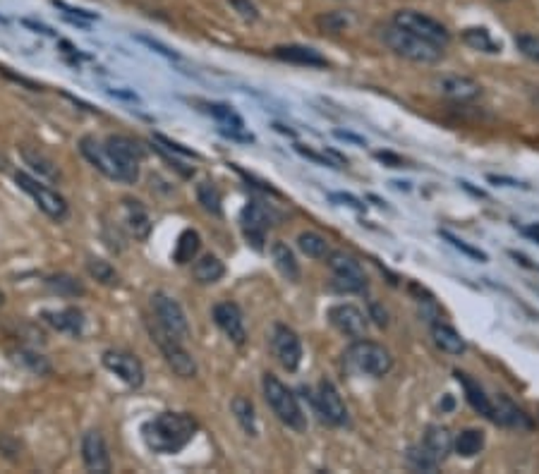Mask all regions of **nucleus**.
I'll list each match as a JSON object with an SVG mask.
<instances>
[{
	"label": "nucleus",
	"mask_w": 539,
	"mask_h": 474,
	"mask_svg": "<svg viewBox=\"0 0 539 474\" xmlns=\"http://www.w3.org/2000/svg\"><path fill=\"white\" fill-rule=\"evenodd\" d=\"M87 271H90L91 279H96L103 285H118V271L113 266L103 259H90L87 261Z\"/></svg>",
	"instance_id": "a19ab883"
},
{
	"label": "nucleus",
	"mask_w": 539,
	"mask_h": 474,
	"mask_svg": "<svg viewBox=\"0 0 539 474\" xmlns=\"http://www.w3.org/2000/svg\"><path fill=\"white\" fill-rule=\"evenodd\" d=\"M537 103H539V96H537Z\"/></svg>",
	"instance_id": "603ef678"
},
{
	"label": "nucleus",
	"mask_w": 539,
	"mask_h": 474,
	"mask_svg": "<svg viewBox=\"0 0 539 474\" xmlns=\"http://www.w3.org/2000/svg\"><path fill=\"white\" fill-rule=\"evenodd\" d=\"M484 448V431L482 429H465L453 438V450L463 458L480 456Z\"/></svg>",
	"instance_id": "c756f323"
},
{
	"label": "nucleus",
	"mask_w": 539,
	"mask_h": 474,
	"mask_svg": "<svg viewBox=\"0 0 539 474\" xmlns=\"http://www.w3.org/2000/svg\"><path fill=\"white\" fill-rule=\"evenodd\" d=\"M525 235H530V237H534V240L539 242V226H530V228H525Z\"/></svg>",
	"instance_id": "8fccbe9b"
},
{
	"label": "nucleus",
	"mask_w": 539,
	"mask_h": 474,
	"mask_svg": "<svg viewBox=\"0 0 539 474\" xmlns=\"http://www.w3.org/2000/svg\"><path fill=\"white\" fill-rule=\"evenodd\" d=\"M206 113L214 115L216 122L223 127L221 132H242L245 130V121H242L238 111L226 103H206Z\"/></svg>",
	"instance_id": "c85d7f7f"
},
{
	"label": "nucleus",
	"mask_w": 539,
	"mask_h": 474,
	"mask_svg": "<svg viewBox=\"0 0 539 474\" xmlns=\"http://www.w3.org/2000/svg\"><path fill=\"white\" fill-rule=\"evenodd\" d=\"M314 405H317L323 422L333 424V427H345L348 424V407H345L341 393L331 381H319V388L314 393Z\"/></svg>",
	"instance_id": "2eb2a0df"
},
{
	"label": "nucleus",
	"mask_w": 539,
	"mask_h": 474,
	"mask_svg": "<svg viewBox=\"0 0 539 474\" xmlns=\"http://www.w3.org/2000/svg\"><path fill=\"white\" fill-rule=\"evenodd\" d=\"M407 462H410V468L417 469V472H437L439 469V462L429 456V450H427L422 443L407 450Z\"/></svg>",
	"instance_id": "58836bf2"
},
{
	"label": "nucleus",
	"mask_w": 539,
	"mask_h": 474,
	"mask_svg": "<svg viewBox=\"0 0 539 474\" xmlns=\"http://www.w3.org/2000/svg\"><path fill=\"white\" fill-rule=\"evenodd\" d=\"M22 158H25V163L29 165L34 173H38V177H48V180H58V177H60L58 165L53 163L51 158L46 156L44 152L29 149V146H22Z\"/></svg>",
	"instance_id": "2f4dec72"
},
{
	"label": "nucleus",
	"mask_w": 539,
	"mask_h": 474,
	"mask_svg": "<svg viewBox=\"0 0 539 474\" xmlns=\"http://www.w3.org/2000/svg\"><path fill=\"white\" fill-rule=\"evenodd\" d=\"M491 422L508 427V429H533L530 417L506 395H499V398L491 400Z\"/></svg>",
	"instance_id": "aec40b11"
},
{
	"label": "nucleus",
	"mask_w": 539,
	"mask_h": 474,
	"mask_svg": "<svg viewBox=\"0 0 539 474\" xmlns=\"http://www.w3.org/2000/svg\"><path fill=\"white\" fill-rule=\"evenodd\" d=\"M345 360L353 369H357L360 374H367V376H386L391 369H394V357L388 353L384 345L375 341H355L348 348V354H345Z\"/></svg>",
	"instance_id": "39448f33"
},
{
	"label": "nucleus",
	"mask_w": 539,
	"mask_h": 474,
	"mask_svg": "<svg viewBox=\"0 0 539 474\" xmlns=\"http://www.w3.org/2000/svg\"><path fill=\"white\" fill-rule=\"evenodd\" d=\"M329 321L338 333L355 338V341L367 335V316L355 304H336V307H331Z\"/></svg>",
	"instance_id": "dca6fc26"
},
{
	"label": "nucleus",
	"mask_w": 539,
	"mask_h": 474,
	"mask_svg": "<svg viewBox=\"0 0 539 474\" xmlns=\"http://www.w3.org/2000/svg\"><path fill=\"white\" fill-rule=\"evenodd\" d=\"M46 285L51 288L56 295L60 298H82L87 288L82 285V280H77L70 273H56V276H48L46 279Z\"/></svg>",
	"instance_id": "473e14b6"
},
{
	"label": "nucleus",
	"mask_w": 539,
	"mask_h": 474,
	"mask_svg": "<svg viewBox=\"0 0 539 474\" xmlns=\"http://www.w3.org/2000/svg\"><path fill=\"white\" fill-rule=\"evenodd\" d=\"M329 269L333 271V276H336L338 285H341L343 290H348V292L367 290V276H365V269H362L360 261L353 259L350 254L331 252Z\"/></svg>",
	"instance_id": "4468645a"
},
{
	"label": "nucleus",
	"mask_w": 539,
	"mask_h": 474,
	"mask_svg": "<svg viewBox=\"0 0 539 474\" xmlns=\"http://www.w3.org/2000/svg\"><path fill=\"white\" fill-rule=\"evenodd\" d=\"M298 247H300V252L312 257V259H323V257H329L331 254L326 237H322L319 233H312V230L298 235Z\"/></svg>",
	"instance_id": "c9c22d12"
},
{
	"label": "nucleus",
	"mask_w": 539,
	"mask_h": 474,
	"mask_svg": "<svg viewBox=\"0 0 539 474\" xmlns=\"http://www.w3.org/2000/svg\"><path fill=\"white\" fill-rule=\"evenodd\" d=\"M15 362H17L19 367L29 369L32 374H38V376L51 374V364H48V360H46L44 354L34 353V350H19V353H15Z\"/></svg>",
	"instance_id": "4c0bfd02"
},
{
	"label": "nucleus",
	"mask_w": 539,
	"mask_h": 474,
	"mask_svg": "<svg viewBox=\"0 0 539 474\" xmlns=\"http://www.w3.org/2000/svg\"><path fill=\"white\" fill-rule=\"evenodd\" d=\"M333 199H343V202H348L350 206H355L357 211L365 209V204H360V202H357V199H355V196H350V195H333Z\"/></svg>",
	"instance_id": "de8ad7c7"
},
{
	"label": "nucleus",
	"mask_w": 539,
	"mask_h": 474,
	"mask_svg": "<svg viewBox=\"0 0 539 474\" xmlns=\"http://www.w3.org/2000/svg\"><path fill=\"white\" fill-rule=\"evenodd\" d=\"M44 319L53 331L65 335H82L84 331V314L77 307H63V310H44L41 311Z\"/></svg>",
	"instance_id": "412c9836"
},
{
	"label": "nucleus",
	"mask_w": 539,
	"mask_h": 474,
	"mask_svg": "<svg viewBox=\"0 0 539 474\" xmlns=\"http://www.w3.org/2000/svg\"><path fill=\"white\" fill-rule=\"evenodd\" d=\"M15 183H17L19 190L25 192L51 221L60 223L70 216V204H68V199H65L60 192L53 190L51 184L41 183L38 177L29 175L26 171H15Z\"/></svg>",
	"instance_id": "20e7f679"
},
{
	"label": "nucleus",
	"mask_w": 539,
	"mask_h": 474,
	"mask_svg": "<svg viewBox=\"0 0 539 474\" xmlns=\"http://www.w3.org/2000/svg\"><path fill=\"white\" fill-rule=\"evenodd\" d=\"M446 237V240L450 242V245L456 247V249H460V252L463 254H468L470 259H477V261H487V254L484 252H480V249H475V247H470L468 242H463V240H458V237H453V235L450 233H441Z\"/></svg>",
	"instance_id": "37998d69"
},
{
	"label": "nucleus",
	"mask_w": 539,
	"mask_h": 474,
	"mask_svg": "<svg viewBox=\"0 0 539 474\" xmlns=\"http://www.w3.org/2000/svg\"><path fill=\"white\" fill-rule=\"evenodd\" d=\"M273 56L283 60V63L292 65H305V68H326L329 60L312 46H300V44H288V46H276L273 48Z\"/></svg>",
	"instance_id": "4be33fe9"
},
{
	"label": "nucleus",
	"mask_w": 539,
	"mask_h": 474,
	"mask_svg": "<svg viewBox=\"0 0 539 474\" xmlns=\"http://www.w3.org/2000/svg\"><path fill=\"white\" fill-rule=\"evenodd\" d=\"M228 3L235 7V13L240 15L242 19H248V22H254L259 17V10L254 7L252 0H228Z\"/></svg>",
	"instance_id": "c03bdc74"
},
{
	"label": "nucleus",
	"mask_w": 539,
	"mask_h": 474,
	"mask_svg": "<svg viewBox=\"0 0 539 474\" xmlns=\"http://www.w3.org/2000/svg\"><path fill=\"white\" fill-rule=\"evenodd\" d=\"M101 362L108 372L115 374V376L130 388H142V384H144L146 372L137 354L127 353V350L111 348L101 354Z\"/></svg>",
	"instance_id": "9d476101"
},
{
	"label": "nucleus",
	"mask_w": 539,
	"mask_h": 474,
	"mask_svg": "<svg viewBox=\"0 0 539 474\" xmlns=\"http://www.w3.org/2000/svg\"><path fill=\"white\" fill-rule=\"evenodd\" d=\"M79 153H82L101 175H106L108 180L127 184V177L125 173H122L121 163L115 161L113 153L108 152V146L103 144V142H99L96 137H91V134H84L82 140H79Z\"/></svg>",
	"instance_id": "ddd939ff"
},
{
	"label": "nucleus",
	"mask_w": 539,
	"mask_h": 474,
	"mask_svg": "<svg viewBox=\"0 0 539 474\" xmlns=\"http://www.w3.org/2000/svg\"><path fill=\"white\" fill-rule=\"evenodd\" d=\"M319 25H323L329 32H343L345 26H348V15L343 13H333L329 17L319 19Z\"/></svg>",
	"instance_id": "a18cd8bd"
},
{
	"label": "nucleus",
	"mask_w": 539,
	"mask_h": 474,
	"mask_svg": "<svg viewBox=\"0 0 539 474\" xmlns=\"http://www.w3.org/2000/svg\"><path fill=\"white\" fill-rule=\"evenodd\" d=\"M197 419L187 412H161L142 427L146 448L159 456H175L197 434Z\"/></svg>",
	"instance_id": "f257e3e1"
},
{
	"label": "nucleus",
	"mask_w": 539,
	"mask_h": 474,
	"mask_svg": "<svg viewBox=\"0 0 539 474\" xmlns=\"http://www.w3.org/2000/svg\"><path fill=\"white\" fill-rule=\"evenodd\" d=\"M422 446H425V448L429 450V456L441 465V462L449 458L450 450H453V437H450V431L446 429V427L431 424L429 429H427Z\"/></svg>",
	"instance_id": "393cba45"
},
{
	"label": "nucleus",
	"mask_w": 539,
	"mask_h": 474,
	"mask_svg": "<svg viewBox=\"0 0 539 474\" xmlns=\"http://www.w3.org/2000/svg\"><path fill=\"white\" fill-rule=\"evenodd\" d=\"M103 144L108 146V152L113 153L115 161L121 163L122 173L127 177V184L137 183L140 180V165L146 156L144 146L137 140H132V137H125V134H111V137L103 140Z\"/></svg>",
	"instance_id": "1a4fd4ad"
},
{
	"label": "nucleus",
	"mask_w": 539,
	"mask_h": 474,
	"mask_svg": "<svg viewBox=\"0 0 539 474\" xmlns=\"http://www.w3.org/2000/svg\"><path fill=\"white\" fill-rule=\"evenodd\" d=\"M456 379L463 384L465 398H468V403L472 405V410L480 412L482 417L491 419V398L484 393V388L480 386L475 379H470L465 372H456Z\"/></svg>",
	"instance_id": "bb28decb"
},
{
	"label": "nucleus",
	"mask_w": 539,
	"mask_h": 474,
	"mask_svg": "<svg viewBox=\"0 0 539 474\" xmlns=\"http://www.w3.org/2000/svg\"><path fill=\"white\" fill-rule=\"evenodd\" d=\"M376 158L379 161H386V163H391V168H403V161H400L398 156H391V153H376Z\"/></svg>",
	"instance_id": "49530a36"
},
{
	"label": "nucleus",
	"mask_w": 539,
	"mask_h": 474,
	"mask_svg": "<svg viewBox=\"0 0 539 474\" xmlns=\"http://www.w3.org/2000/svg\"><path fill=\"white\" fill-rule=\"evenodd\" d=\"M394 25H398L400 29H406V32L415 34V37L425 38L429 44L441 46V48H446L450 41L449 29H446L439 19L419 13V10H398V13L394 15Z\"/></svg>",
	"instance_id": "6e6552de"
},
{
	"label": "nucleus",
	"mask_w": 539,
	"mask_h": 474,
	"mask_svg": "<svg viewBox=\"0 0 539 474\" xmlns=\"http://www.w3.org/2000/svg\"><path fill=\"white\" fill-rule=\"evenodd\" d=\"M199 247H202V237H199L197 230H183L178 245H175V252H173V259H175V264H190V261L197 259Z\"/></svg>",
	"instance_id": "7c9ffc66"
},
{
	"label": "nucleus",
	"mask_w": 539,
	"mask_h": 474,
	"mask_svg": "<svg viewBox=\"0 0 539 474\" xmlns=\"http://www.w3.org/2000/svg\"><path fill=\"white\" fill-rule=\"evenodd\" d=\"M431 341H434V345H437L441 353L453 354V357H460V354H465V350H468V342H465L463 335L458 333L453 326L441 321L431 323Z\"/></svg>",
	"instance_id": "5701e85b"
},
{
	"label": "nucleus",
	"mask_w": 539,
	"mask_h": 474,
	"mask_svg": "<svg viewBox=\"0 0 539 474\" xmlns=\"http://www.w3.org/2000/svg\"><path fill=\"white\" fill-rule=\"evenodd\" d=\"M122 209H125V226L130 230V235H132L134 240H146L149 233H152L149 211L142 206V202H134V199H125Z\"/></svg>",
	"instance_id": "b1692460"
},
{
	"label": "nucleus",
	"mask_w": 539,
	"mask_h": 474,
	"mask_svg": "<svg viewBox=\"0 0 539 474\" xmlns=\"http://www.w3.org/2000/svg\"><path fill=\"white\" fill-rule=\"evenodd\" d=\"M149 333H152V341L156 342L161 353H164L165 364L173 369L175 376H180V379H195V376H197V362H195L190 350L185 348L183 341L165 333L159 323L149 326Z\"/></svg>",
	"instance_id": "423d86ee"
},
{
	"label": "nucleus",
	"mask_w": 539,
	"mask_h": 474,
	"mask_svg": "<svg viewBox=\"0 0 539 474\" xmlns=\"http://www.w3.org/2000/svg\"><path fill=\"white\" fill-rule=\"evenodd\" d=\"M273 214L264 206L261 202H249L240 214V226H242V235H245V240L248 245H252L257 252L264 249V242H267V233L269 228L273 226Z\"/></svg>",
	"instance_id": "f8f14e48"
},
{
	"label": "nucleus",
	"mask_w": 539,
	"mask_h": 474,
	"mask_svg": "<svg viewBox=\"0 0 539 474\" xmlns=\"http://www.w3.org/2000/svg\"><path fill=\"white\" fill-rule=\"evenodd\" d=\"M264 398H267L271 412L279 417L280 424H286L288 429L292 431H305L307 429V417L302 407L298 403V395L291 391V388L279 381L273 374H264Z\"/></svg>",
	"instance_id": "7ed1b4c3"
},
{
	"label": "nucleus",
	"mask_w": 539,
	"mask_h": 474,
	"mask_svg": "<svg viewBox=\"0 0 539 474\" xmlns=\"http://www.w3.org/2000/svg\"><path fill=\"white\" fill-rule=\"evenodd\" d=\"M214 321L216 326L226 333L230 342L235 345H245L248 342V329H245V316L242 310L235 302H218L214 307Z\"/></svg>",
	"instance_id": "f3484780"
},
{
	"label": "nucleus",
	"mask_w": 539,
	"mask_h": 474,
	"mask_svg": "<svg viewBox=\"0 0 539 474\" xmlns=\"http://www.w3.org/2000/svg\"><path fill=\"white\" fill-rule=\"evenodd\" d=\"M336 137H338V140L355 142V144H365V140H362V137H355V134H350V132H341V130L336 132Z\"/></svg>",
	"instance_id": "09e8293b"
},
{
	"label": "nucleus",
	"mask_w": 539,
	"mask_h": 474,
	"mask_svg": "<svg viewBox=\"0 0 539 474\" xmlns=\"http://www.w3.org/2000/svg\"><path fill=\"white\" fill-rule=\"evenodd\" d=\"M53 5H56L58 10H63V17L68 19V22H72V25H77V26H84V29H87L91 22H96V19H99L94 13H90V10L72 7V5H68V3H63V0H53Z\"/></svg>",
	"instance_id": "ea45409f"
},
{
	"label": "nucleus",
	"mask_w": 539,
	"mask_h": 474,
	"mask_svg": "<svg viewBox=\"0 0 539 474\" xmlns=\"http://www.w3.org/2000/svg\"><path fill=\"white\" fill-rule=\"evenodd\" d=\"M463 41L472 48V51L480 53H502V44H496L494 37L484 29V26H470L463 32Z\"/></svg>",
	"instance_id": "72a5a7b5"
},
{
	"label": "nucleus",
	"mask_w": 539,
	"mask_h": 474,
	"mask_svg": "<svg viewBox=\"0 0 539 474\" xmlns=\"http://www.w3.org/2000/svg\"><path fill=\"white\" fill-rule=\"evenodd\" d=\"M515 46H518V51L523 56L539 63V37H534V34H518L515 37Z\"/></svg>",
	"instance_id": "79ce46f5"
},
{
	"label": "nucleus",
	"mask_w": 539,
	"mask_h": 474,
	"mask_svg": "<svg viewBox=\"0 0 539 474\" xmlns=\"http://www.w3.org/2000/svg\"><path fill=\"white\" fill-rule=\"evenodd\" d=\"M230 410L235 415V422L240 424V429L248 434V437H257V415H254V405L242 395H235L233 403H230Z\"/></svg>",
	"instance_id": "f704fd0d"
},
{
	"label": "nucleus",
	"mask_w": 539,
	"mask_h": 474,
	"mask_svg": "<svg viewBox=\"0 0 539 474\" xmlns=\"http://www.w3.org/2000/svg\"><path fill=\"white\" fill-rule=\"evenodd\" d=\"M271 259L283 279L292 280V283H295V280H300V264H298V259H295V252H292L286 242H273Z\"/></svg>",
	"instance_id": "cd10ccee"
},
{
	"label": "nucleus",
	"mask_w": 539,
	"mask_h": 474,
	"mask_svg": "<svg viewBox=\"0 0 539 474\" xmlns=\"http://www.w3.org/2000/svg\"><path fill=\"white\" fill-rule=\"evenodd\" d=\"M82 460L84 468L90 472H111L113 469V462H111V453H108V443L103 438L101 431H87L82 438Z\"/></svg>",
	"instance_id": "a211bd4d"
},
{
	"label": "nucleus",
	"mask_w": 539,
	"mask_h": 474,
	"mask_svg": "<svg viewBox=\"0 0 539 474\" xmlns=\"http://www.w3.org/2000/svg\"><path fill=\"white\" fill-rule=\"evenodd\" d=\"M192 276L199 285H214L226 276V266L216 254H204L192 264Z\"/></svg>",
	"instance_id": "a878e982"
},
{
	"label": "nucleus",
	"mask_w": 539,
	"mask_h": 474,
	"mask_svg": "<svg viewBox=\"0 0 539 474\" xmlns=\"http://www.w3.org/2000/svg\"><path fill=\"white\" fill-rule=\"evenodd\" d=\"M197 199L199 204H202L204 211H209V214L214 216L223 214L221 192H218V187H216L214 183H209V180H204V183L197 184Z\"/></svg>",
	"instance_id": "e433bc0d"
},
{
	"label": "nucleus",
	"mask_w": 539,
	"mask_h": 474,
	"mask_svg": "<svg viewBox=\"0 0 539 474\" xmlns=\"http://www.w3.org/2000/svg\"><path fill=\"white\" fill-rule=\"evenodd\" d=\"M3 302H5V295H3V292H0V307H3Z\"/></svg>",
	"instance_id": "3c124183"
},
{
	"label": "nucleus",
	"mask_w": 539,
	"mask_h": 474,
	"mask_svg": "<svg viewBox=\"0 0 539 474\" xmlns=\"http://www.w3.org/2000/svg\"><path fill=\"white\" fill-rule=\"evenodd\" d=\"M271 353L280 367L286 372H298L300 362H302V342L300 335L286 326V323H276L271 329Z\"/></svg>",
	"instance_id": "9b49d317"
},
{
	"label": "nucleus",
	"mask_w": 539,
	"mask_h": 474,
	"mask_svg": "<svg viewBox=\"0 0 539 474\" xmlns=\"http://www.w3.org/2000/svg\"><path fill=\"white\" fill-rule=\"evenodd\" d=\"M381 38H384V44H386L396 56L406 58L410 63L431 65L439 63V60L444 58V48H441V46L429 44L425 38H419L415 37V34L406 32V29H400L394 22L381 29Z\"/></svg>",
	"instance_id": "f03ea898"
},
{
	"label": "nucleus",
	"mask_w": 539,
	"mask_h": 474,
	"mask_svg": "<svg viewBox=\"0 0 539 474\" xmlns=\"http://www.w3.org/2000/svg\"><path fill=\"white\" fill-rule=\"evenodd\" d=\"M434 87H437L446 99H450V101L465 103V101H475V99L482 96V87H480L475 79H470V77H463V75L437 77V79H434Z\"/></svg>",
	"instance_id": "6ab92c4d"
},
{
	"label": "nucleus",
	"mask_w": 539,
	"mask_h": 474,
	"mask_svg": "<svg viewBox=\"0 0 539 474\" xmlns=\"http://www.w3.org/2000/svg\"><path fill=\"white\" fill-rule=\"evenodd\" d=\"M152 310L156 316V323L173 338L178 341H190L192 329L190 321H187V314H185L183 304L175 298H171L168 292H153L152 295Z\"/></svg>",
	"instance_id": "0eeeda50"
}]
</instances>
